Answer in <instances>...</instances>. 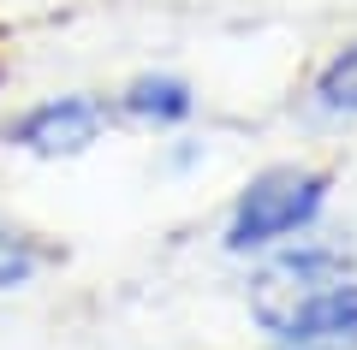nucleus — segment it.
<instances>
[{
	"label": "nucleus",
	"mask_w": 357,
	"mask_h": 350,
	"mask_svg": "<svg viewBox=\"0 0 357 350\" xmlns=\"http://www.w3.org/2000/svg\"><path fill=\"white\" fill-rule=\"evenodd\" d=\"M328 202V173H310V166H268V173L250 178V190L238 196L232 208V225H227V250L250 255V250H268V244L304 232L310 220L321 214Z\"/></svg>",
	"instance_id": "obj_1"
},
{
	"label": "nucleus",
	"mask_w": 357,
	"mask_h": 350,
	"mask_svg": "<svg viewBox=\"0 0 357 350\" xmlns=\"http://www.w3.org/2000/svg\"><path fill=\"white\" fill-rule=\"evenodd\" d=\"M274 350H357V279H333V285L298 297L286 315L268 321Z\"/></svg>",
	"instance_id": "obj_2"
},
{
	"label": "nucleus",
	"mask_w": 357,
	"mask_h": 350,
	"mask_svg": "<svg viewBox=\"0 0 357 350\" xmlns=\"http://www.w3.org/2000/svg\"><path fill=\"white\" fill-rule=\"evenodd\" d=\"M333 279H351V273H345V255L328 250V244H304V250H292V255H274V262L262 267V279H256V315H262V326L274 321V315H286L298 297L333 285Z\"/></svg>",
	"instance_id": "obj_3"
},
{
	"label": "nucleus",
	"mask_w": 357,
	"mask_h": 350,
	"mask_svg": "<svg viewBox=\"0 0 357 350\" xmlns=\"http://www.w3.org/2000/svg\"><path fill=\"white\" fill-rule=\"evenodd\" d=\"M107 107L89 95H60V101H42V107H30L24 119L13 125V143H24L30 154H77L96 143V131H102Z\"/></svg>",
	"instance_id": "obj_4"
},
{
	"label": "nucleus",
	"mask_w": 357,
	"mask_h": 350,
	"mask_svg": "<svg viewBox=\"0 0 357 350\" xmlns=\"http://www.w3.org/2000/svg\"><path fill=\"white\" fill-rule=\"evenodd\" d=\"M126 113H137V119H185L191 113V89L178 83V77H137V83L126 89Z\"/></svg>",
	"instance_id": "obj_5"
},
{
	"label": "nucleus",
	"mask_w": 357,
	"mask_h": 350,
	"mask_svg": "<svg viewBox=\"0 0 357 350\" xmlns=\"http://www.w3.org/2000/svg\"><path fill=\"white\" fill-rule=\"evenodd\" d=\"M316 101H321L328 113H357V42H351V48H340L328 65H321Z\"/></svg>",
	"instance_id": "obj_6"
},
{
	"label": "nucleus",
	"mask_w": 357,
	"mask_h": 350,
	"mask_svg": "<svg viewBox=\"0 0 357 350\" xmlns=\"http://www.w3.org/2000/svg\"><path fill=\"white\" fill-rule=\"evenodd\" d=\"M36 244L24 238V232H13V225H0V291H13V285H24L30 273H36Z\"/></svg>",
	"instance_id": "obj_7"
}]
</instances>
